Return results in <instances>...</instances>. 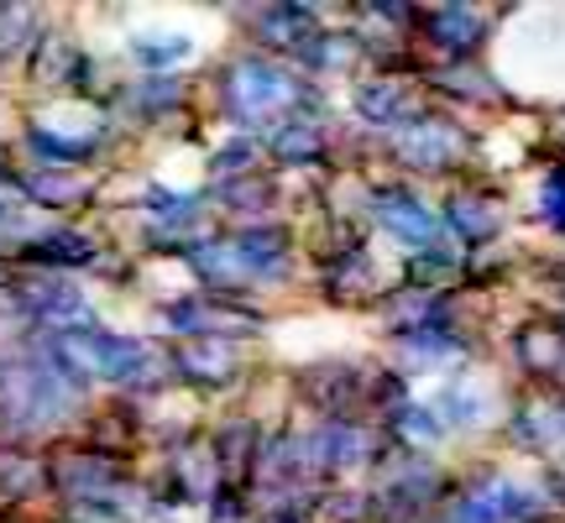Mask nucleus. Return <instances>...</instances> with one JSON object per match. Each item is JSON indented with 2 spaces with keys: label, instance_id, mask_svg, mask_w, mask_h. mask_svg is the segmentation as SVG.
Wrapping results in <instances>:
<instances>
[{
  "label": "nucleus",
  "instance_id": "obj_17",
  "mask_svg": "<svg viewBox=\"0 0 565 523\" xmlns=\"http://www.w3.org/2000/svg\"><path fill=\"white\" fill-rule=\"evenodd\" d=\"M362 372H351V366H315V372H303V398L320 408L324 419H345L351 414V403L362 398Z\"/></svg>",
  "mask_w": 565,
  "mask_h": 523
},
{
  "label": "nucleus",
  "instance_id": "obj_12",
  "mask_svg": "<svg viewBox=\"0 0 565 523\" xmlns=\"http://www.w3.org/2000/svg\"><path fill=\"white\" fill-rule=\"evenodd\" d=\"M419 26H424V42L450 63H471L487 38V17L471 11V6H435V11L419 17Z\"/></svg>",
  "mask_w": 565,
  "mask_h": 523
},
{
  "label": "nucleus",
  "instance_id": "obj_14",
  "mask_svg": "<svg viewBox=\"0 0 565 523\" xmlns=\"http://www.w3.org/2000/svg\"><path fill=\"white\" fill-rule=\"evenodd\" d=\"M168 366L194 387L236 383V351H231L225 341H179L173 351H168Z\"/></svg>",
  "mask_w": 565,
  "mask_h": 523
},
{
  "label": "nucleus",
  "instance_id": "obj_21",
  "mask_svg": "<svg viewBox=\"0 0 565 523\" xmlns=\"http://www.w3.org/2000/svg\"><path fill=\"white\" fill-rule=\"evenodd\" d=\"M267 152L282 162V168H309V162L324 158V131L320 121H309V116H288L267 131Z\"/></svg>",
  "mask_w": 565,
  "mask_h": 523
},
{
  "label": "nucleus",
  "instance_id": "obj_13",
  "mask_svg": "<svg viewBox=\"0 0 565 523\" xmlns=\"http://www.w3.org/2000/svg\"><path fill=\"white\" fill-rule=\"evenodd\" d=\"M100 257L95 242L74 231V225H47V231H32L26 242L17 246V262H26L32 273H74V267H89Z\"/></svg>",
  "mask_w": 565,
  "mask_h": 523
},
{
  "label": "nucleus",
  "instance_id": "obj_11",
  "mask_svg": "<svg viewBox=\"0 0 565 523\" xmlns=\"http://www.w3.org/2000/svg\"><path fill=\"white\" fill-rule=\"evenodd\" d=\"M435 498H440V471L424 461V456H404V461L387 471V482L372 492V513L408 523V519H419Z\"/></svg>",
  "mask_w": 565,
  "mask_h": 523
},
{
  "label": "nucleus",
  "instance_id": "obj_25",
  "mask_svg": "<svg viewBox=\"0 0 565 523\" xmlns=\"http://www.w3.org/2000/svg\"><path fill=\"white\" fill-rule=\"evenodd\" d=\"M210 450H215V461H221V471H231V477H246L252 466H257V424L246 419H231L221 424V435L210 440Z\"/></svg>",
  "mask_w": 565,
  "mask_h": 523
},
{
  "label": "nucleus",
  "instance_id": "obj_36",
  "mask_svg": "<svg viewBox=\"0 0 565 523\" xmlns=\"http://www.w3.org/2000/svg\"><path fill=\"white\" fill-rule=\"evenodd\" d=\"M555 487H561V498H565V477H561V482H555Z\"/></svg>",
  "mask_w": 565,
  "mask_h": 523
},
{
  "label": "nucleus",
  "instance_id": "obj_9",
  "mask_svg": "<svg viewBox=\"0 0 565 523\" xmlns=\"http://www.w3.org/2000/svg\"><path fill=\"white\" fill-rule=\"evenodd\" d=\"M372 221L383 225L393 242H404V246H419V252L440 246V215H435L414 189H404V183H383V189H372Z\"/></svg>",
  "mask_w": 565,
  "mask_h": 523
},
{
  "label": "nucleus",
  "instance_id": "obj_6",
  "mask_svg": "<svg viewBox=\"0 0 565 523\" xmlns=\"http://www.w3.org/2000/svg\"><path fill=\"white\" fill-rule=\"evenodd\" d=\"M545 498L513 477H482L445 508V523H540Z\"/></svg>",
  "mask_w": 565,
  "mask_h": 523
},
{
  "label": "nucleus",
  "instance_id": "obj_18",
  "mask_svg": "<svg viewBox=\"0 0 565 523\" xmlns=\"http://www.w3.org/2000/svg\"><path fill=\"white\" fill-rule=\"evenodd\" d=\"M42 32H47L42 6H32V0H0V63H17L26 53H38Z\"/></svg>",
  "mask_w": 565,
  "mask_h": 523
},
{
  "label": "nucleus",
  "instance_id": "obj_31",
  "mask_svg": "<svg viewBox=\"0 0 565 523\" xmlns=\"http://www.w3.org/2000/svg\"><path fill=\"white\" fill-rule=\"evenodd\" d=\"M435 419H440L445 429H461V424L482 419V403L471 398V387H466V383H450L440 398H435Z\"/></svg>",
  "mask_w": 565,
  "mask_h": 523
},
{
  "label": "nucleus",
  "instance_id": "obj_33",
  "mask_svg": "<svg viewBox=\"0 0 565 523\" xmlns=\"http://www.w3.org/2000/svg\"><path fill=\"white\" fill-rule=\"evenodd\" d=\"M137 100L147 105V110H173V105L183 100V79H173V74H152V79L137 84Z\"/></svg>",
  "mask_w": 565,
  "mask_h": 523
},
{
  "label": "nucleus",
  "instance_id": "obj_1",
  "mask_svg": "<svg viewBox=\"0 0 565 523\" xmlns=\"http://www.w3.org/2000/svg\"><path fill=\"white\" fill-rule=\"evenodd\" d=\"M84 383H74L58 356L42 345H26L17 356H0V424L11 440H32L74 414Z\"/></svg>",
  "mask_w": 565,
  "mask_h": 523
},
{
  "label": "nucleus",
  "instance_id": "obj_34",
  "mask_svg": "<svg viewBox=\"0 0 565 523\" xmlns=\"http://www.w3.org/2000/svg\"><path fill=\"white\" fill-rule=\"evenodd\" d=\"M540 215H545L555 231H565V162L550 168L545 183H540Z\"/></svg>",
  "mask_w": 565,
  "mask_h": 523
},
{
  "label": "nucleus",
  "instance_id": "obj_23",
  "mask_svg": "<svg viewBox=\"0 0 565 523\" xmlns=\"http://www.w3.org/2000/svg\"><path fill=\"white\" fill-rule=\"evenodd\" d=\"M141 210H147V221L158 225V231H168V242H179V231H189V225L200 221L204 200L200 194H183V189H162V183H152V189L141 194Z\"/></svg>",
  "mask_w": 565,
  "mask_h": 523
},
{
  "label": "nucleus",
  "instance_id": "obj_3",
  "mask_svg": "<svg viewBox=\"0 0 565 523\" xmlns=\"http://www.w3.org/2000/svg\"><path fill=\"white\" fill-rule=\"evenodd\" d=\"M221 105L236 126H267V131H273L278 121L309 110V105H315V89H309L299 74H288L282 63L263 58V53H242V58L225 63Z\"/></svg>",
  "mask_w": 565,
  "mask_h": 523
},
{
  "label": "nucleus",
  "instance_id": "obj_28",
  "mask_svg": "<svg viewBox=\"0 0 565 523\" xmlns=\"http://www.w3.org/2000/svg\"><path fill=\"white\" fill-rule=\"evenodd\" d=\"M131 58L162 74V68H173V63L194 58V38H183V32H168V38H137L131 42Z\"/></svg>",
  "mask_w": 565,
  "mask_h": 523
},
{
  "label": "nucleus",
  "instance_id": "obj_15",
  "mask_svg": "<svg viewBox=\"0 0 565 523\" xmlns=\"http://www.w3.org/2000/svg\"><path fill=\"white\" fill-rule=\"evenodd\" d=\"M351 105H356V116H362L366 126H383V131L404 126L408 116L419 110V105H414V95H408V84H398V79H366V84H356Z\"/></svg>",
  "mask_w": 565,
  "mask_h": 523
},
{
  "label": "nucleus",
  "instance_id": "obj_8",
  "mask_svg": "<svg viewBox=\"0 0 565 523\" xmlns=\"http://www.w3.org/2000/svg\"><path fill=\"white\" fill-rule=\"evenodd\" d=\"M377 461V435L356 419H324L303 435V471L309 477H330V471H351V466Z\"/></svg>",
  "mask_w": 565,
  "mask_h": 523
},
{
  "label": "nucleus",
  "instance_id": "obj_26",
  "mask_svg": "<svg viewBox=\"0 0 565 523\" xmlns=\"http://www.w3.org/2000/svg\"><path fill=\"white\" fill-rule=\"evenodd\" d=\"M519 356L534 377H555L565 366V335L561 330H524L519 335Z\"/></svg>",
  "mask_w": 565,
  "mask_h": 523
},
{
  "label": "nucleus",
  "instance_id": "obj_16",
  "mask_svg": "<svg viewBox=\"0 0 565 523\" xmlns=\"http://www.w3.org/2000/svg\"><path fill=\"white\" fill-rule=\"evenodd\" d=\"M252 32L263 47H282V53H299L303 42L320 32V17L309 11V6H267L252 17Z\"/></svg>",
  "mask_w": 565,
  "mask_h": 523
},
{
  "label": "nucleus",
  "instance_id": "obj_4",
  "mask_svg": "<svg viewBox=\"0 0 565 523\" xmlns=\"http://www.w3.org/2000/svg\"><path fill=\"white\" fill-rule=\"evenodd\" d=\"M162 320L179 341H246L263 330V314L242 299H221V293H189V299L162 303Z\"/></svg>",
  "mask_w": 565,
  "mask_h": 523
},
{
  "label": "nucleus",
  "instance_id": "obj_22",
  "mask_svg": "<svg viewBox=\"0 0 565 523\" xmlns=\"http://www.w3.org/2000/svg\"><path fill=\"white\" fill-rule=\"evenodd\" d=\"M17 194L26 204H42V210H68V204H79L89 189H84L79 173H63V168H26L17 173Z\"/></svg>",
  "mask_w": 565,
  "mask_h": 523
},
{
  "label": "nucleus",
  "instance_id": "obj_29",
  "mask_svg": "<svg viewBox=\"0 0 565 523\" xmlns=\"http://www.w3.org/2000/svg\"><path fill=\"white\" fill-rule=\"evenodd\" d=\"M356 53H362L356 38H330V32H315V38L299 47V58L309 63V68H345Z\"/></svg>",
  "mask_w": 565,
  "mask_h": 523
},
{
  "label": "nucleus",
  "instance_id": "obj_10",
  "mask_svg": "<svg viewBox=\"0 0 565 523\" xmlns=\"http://www.w3.org/2000/svg\"><path fill=\"white\" fill-rule=\"evenodd\" d=\"M225 252L236 262V278L246 282H278L288 278L294 267V242L282 225H246V231H231L225 236Z\"/></svg>",
  "mask_w": 565,
  "mask_h": 523
},
{
  "label": "nucleus",
  "instance_id": "obj_7",
  "mask_svg": "<svg viewBox=\"0 0 565 523\" xmlns=\"http://www.w3.org/2000/svg\"><path fill=\"white\" fill-rule=\"evenodd\" d=\"M17 309L38 324V330H47V335H79L89 324H100L84 288H74V282H63V278H47V273H32V278L21 282Z\"/></svg>",
  "mask_w": 565,
  "mask_h": 523
},
{
  "label": "nucleus",
  "instance_id": "obj_35",
  "mask_svg": "<svg viewBox=\"0 0 565 523\" xmlns=\"http://www.w3.org/2000/svg\"><path fill=\"white\" fill-rule=\"evenodd\" d=\"M210 513H215V523H242L246 508H242V492L236 487H215V498H210Z\"/></svg>",
  "mask_w": 565,
  "mask_h": 523
},
{
  "label": "nucleus",
  "instance_id": "obj_24",
  "mask_svg": "<svg viewBox=\"0 0 565 523\" xmlns=\"http://www.w3.org/2000/svg\"><path fill=\"white\" fill-rule=\"evenodd\" d=\"M445 225H450L466 246H477V242H492V236H498L503 215L487 200H477V194H456V200L445 204Z\"/></svg>",
  "mask_w": 565,
  "mask_h": 523
},
{
  "label": "nucleus",
  "instance_id": "obj_30",
  "mask_svg": "<svg viewBox=\"0 0 565 523\" xmlns=\"http://www.w3.org/2000/svg\"><path fill=\"white\" fill-rule=\"evenodd\" d=\"M393 429L414 445H435L445 435V424L435 419V408H424V403H398V408H393Z\"/></svg>",
  "mask_w": 565,
  "mask_h": 523
},
{
  "label": "nucleus",
  "instance_id": "obj_5",
  "mask_svg": "<svg viewBox=\"0 0 565 523\" xmlns=\"http://www.w3.org/2000/svg\"><path fill=\"white\" fill-rule=\"evenodd\" d=\"M387 147H393V158L414 168V173H450V168H461L466 158V131L456 121H445V116H429V110H414L404 126H393L387 131Z\"/></svg>",
  "mask_w": 565,
  "mask_h": 523
},
{
  "label": "nucleus",
  "instance_id": "obj_32",
  "mask_svg": "<svg viewBox=\"0 0 565 523\" xmlns=\"http://www.w3.org/2000/svg\"><path fill=\"white\" fill-rule=\"evenodd\" d=\"M435 84H440V89H450V95H461V100H498L492 79H487V74H477V68H466V63H450Z\"/></svg>",
  "mask_w": 565,
  "mask_h": 523
},
{
  "label": "nucleus",
  "instance_id": "obj_19",
  "mask_svg": "<svg viewBox=\"0 0 565 523\" xmlns=\"http://www.w3.org/2000/svg\"><path fill=\"white\" fill-rule=\"evenodd\" d=\"M47 487V461L32 456L21 440L0 445V503H32Z\"/></svg>",
  "mask_w": 565,
  "mask_h": 523
},
{
  "label": "nucleus",
  "instance_id": "obj_27",
  "mask_svg": "<svg viewBox=\"0 0 565 523\" xmlns=\"http://www.w3.org/2000/svg\"><path fill=\"white\" fill-rule=\"evenodd\" d=\"M252 173H257V141L252 137H231L225 147L210 152V179H215V189H221V183H236V179H252Z\"/></svg>",
  "mask_w": 565,
  "mask_h": 523
},
{
  "label": "nucleus",
  "instance_id": "obj_2",
  "mask_svg": "<svg viewBox=\"0 0 565 523\" xmlns=\"http://www.w3.org/2000/svg\"><path fill=\"white\" fill-rule=\"evenodd\" d=\"M47 351L58 356V366L74 383H110L131 387V393L162 387L173 372L168 351H158L147 335H121V330H105V324H89L79 335H47Z\"/></svg>",
  "mask_w": 565,
  "mask_h": 523
},
{
  "label": "nucleus",
  "instance_id": "obj_20",
  "mask_svg": "<svg viewBox=\"0 0 565 523\" xmlns=\"http://www.w3.org/2000/svg\"><path fill=\"white\" fill-rule=\"evenodd\" d=\"M513 440L529 450H550L565 440V398H529L513 408Z\"/></svg>",
  "mask_w": 565,
  "mask_h": 523
}]
</instances>
